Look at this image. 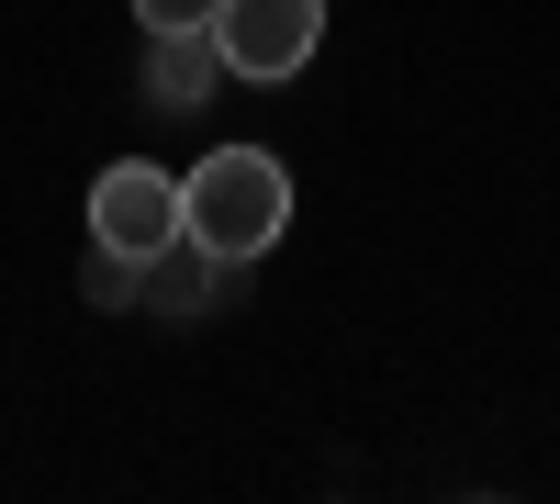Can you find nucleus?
<instances>
[{"instance_id": "nucleus-1", "label": "nucleus", "mask_w": 560, "mask_h": 504, "mask_svg": "<svg viewBox=\"0 0 560 504\" xmlns=\"http://www.w3.org/2000/svg\"><path fill=\"white\" fill-rule=\"evenodd\" d=\"M179 224L191 247H224V258H269L292 236V168L269 146H213L191 179H179Z\"/></svg>"}, {"instance_id": "nucleus-5", "label": "nucleus", "mask_w": 560, "mask_h": 504, "mask_svg": "<svg viewBox=\"0 0 560 504\" xmlns=\"http://www.w3.org/2000/svg\"><path fill=\"white\" fill-rule=\"evenodd\" d=\"M224 79H236V68H224L213 23H202V34H147V102H158V113H202Z\"/></svg>"}, {"instance_id": "nucleus-4", "label": "nucleus", "mask_w": 560, "mask_h": 504, "mask_svg": "<svg viewBox=\"0 0 560 504\" xmlns=\"http://www.w3.org/2000/svg\"><path fill=\"white\" fill-rule=\"evenodd\" d=\"M247 269L258 258H224V247H158L147 258V292H135V314H168V326H202V314H236L247 303Z\"/></svg>"}, {"instance_id": "nucleus-3", "label": "nucleus", "mask_w": 560, "mask_h": 504, "mask_svg": "<svg viewBox=\"0 0 560 504\" xmlns=\"http://www.w3.org/2000/svg\"><path fill=\"white\" fill-rule=\"evenodd\" d=\"M90 236L124 247V258L179 247V236H191V224H179V179H168V168H147V157H113L102 179H90Z\"/></svg>"}, {"instance_id": "nucleus-7", "label": "nucleus", "mask_w": 560, "mask_h": 504, "mask_svg": "<svg viewBox=\"0 0 560 504\" xmlns=\"http://www.w3.org/2000/svg\"><path fill=\"white\" fill-rule=\"evenodd\" d=\"M224 12V0H135V23H147V34H202Z\"/></svg>"}, {"instance_id": "nucleus-2", "label": "nucleus", "mask_w": 560, "mask_h": 504, "mask_svg": "<svg viewBox=\"0 0 560 504\" xmlns=\"http://www.w3.org/2000/svg\"><path fill=\"white\" fill-rule=\"evenodd\" d=\"M213 45H224V68L280 90V79H303L314 68V45H325V0H224L213 12Z\"/></svg>"}, {"instance_id": "nucleus-6", "label": "nucleus", "mask_w": 560, "mask_h": 504, "mask_svg": "<svg viewBox=\"0 0 560 504\" xmlns=\"http://www.w3.org/2000/svg\"><path fill=\"white\" fill-rule=\"evenodd\" d=\"M135 292H147V258H124V247H102V236H90V258H79V303L135 314Z\"/></svg>"}]
</instances>
